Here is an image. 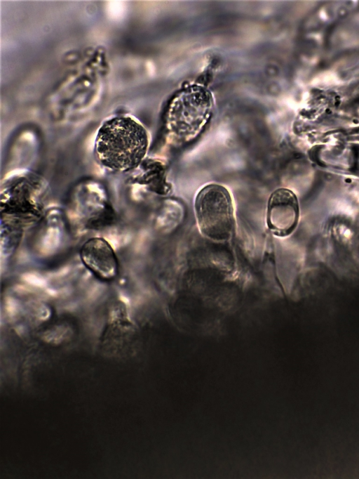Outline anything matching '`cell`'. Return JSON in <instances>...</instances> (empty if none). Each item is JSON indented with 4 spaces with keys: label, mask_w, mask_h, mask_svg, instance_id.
Wrapping results in <instances>:
<instances>
[{
    "label": "cell",
    "mask_w": 359,
    "mask_h": 479,
    "mask_svg": "<svg viewBox=\"0 0 359 479\" xmlns=\"http://www.w3.org/2000/svg\"><path fill=\"white\" fill-rule=\"evenodd\" d=\"M149 136L135 118L121 115L105 121L95 140V154L100 164L114 171L137 167L147 152Z\"/></svg>",
    "instance_id": "1"
},
{
    "label": "cell",
    "mask_w": 359,
    "mask_h": 479,
    "mask_svg": "<svg viewBox=\"0 0 359 479\" xmlns=\"http://www.w3.org/2000/svg\"><path fill=\"white\" fill-rule=\"evenodd\" d=\"M195 215L201 232L215 241L229 240L234 228L233 206L228 190L218 184L204 186L194 201Z\"/></svg>",
    "instance_id": "2"
},
{
    "label": "cell",
    "mask_w": 359,
    "mask_h": 479,
    "mask_svg": "<svg viewBox=\"0 0 359 479\" xmlns=\"http://www.w3.org/2000/svg\"><path fill=\"white\" fill-rule=\"evenodd\" d=\"M300 209L297 195L290 190L281 188L270 196L266 212L269 229L278 237H287L296 229Z\"/></svg>",
    "instance_id": "3"
},
{
    "label": "cell",
    "mask_w": 359,
    "mask_h": 479,
    "mask_svg": "<svg viewBox=\"0 0 359 479\" xmlns=\"http://www.w3.org/2000/svg\"><path fill=\"white\" fill-rule=\"evenodd\" d=\"M81 259L94 274L104 280H111L117 273V260L109 245L102 239L93 238L83 246Z\"/></svg>",
    "instance_id": "4"
}]
</instances>
